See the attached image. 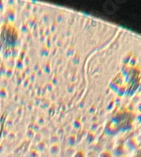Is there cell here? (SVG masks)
Segmentation results:
<instances>
[{
    "instance_id": "cell-1",
    "label": "cell",
    "mask_w": 141,
    "mask_h": 157,
    "mask_svg": "<svg viewBox=\"0 0 141 157\" xmlns=\"http://www.w3.org/2000/svg\"><path fill=\"white\" fill-rule=\"evenodd\" d=\"M113 155H116L117 157H120V156H124L125 155V149L122 145L117 146L116 149L114 150V154Z\"/></svg>"
},
{
    "instance_id": "cell-2",
    "label": "cell",
    "mask_w": 141,
    "mask_h": 157,
    "mask_svg": "<svg viewBox=\"0 0 141 157\" xmlns=\"http://www.w3.org/2000/svg\"><path fill=\"white\" fill-rule=\"evenodd\" d=\"M99 157H113V153L109 151H103Z\"/></svg>"
},
{
    "instance_id": "cell-3",
    "label": "cell",
    "mask_w": 141,
    "mask_h": 157,
    "mask_svg": "<svg viewBox=\"0 0 141 157\" xmlns=\"http://www.w3.org/2000/svg\"><path fill=\"white\" fill-rule=\"evenodd\" d=\"M74 157H86V155H85V152L83 151H77Z\"/></svg>"
},
{
    "instance_id": "cell-4",
    "label": "cell",
    "mask_w": 141,
    "mask_h": 157,
    "mask_svg": "<svg viewBox=\"0 0 141 157\" xmlns=\"http://www.w3.org/2000/svg\"><path fill=\"white\" fill-rule=\"evenodd\" d=\"M138 120H139V121H141V113H140V115L138 117Z\"/></svg>"
},
{
    "instance_id": "cell-5",
    "label": "cell",
    "mask_w": 141,
    "mask_h": 157,
    "mask_svg": "<svg viewBox=\"0 0 141 157\" xmlns=\"http://www.w3.org/2000/svg\"><path fill=\"white\" fill-rule=\"evenodd\" d=\"M120 157H127L126 155H124V156H120Z\"/></svg>"
}]
</instances>
